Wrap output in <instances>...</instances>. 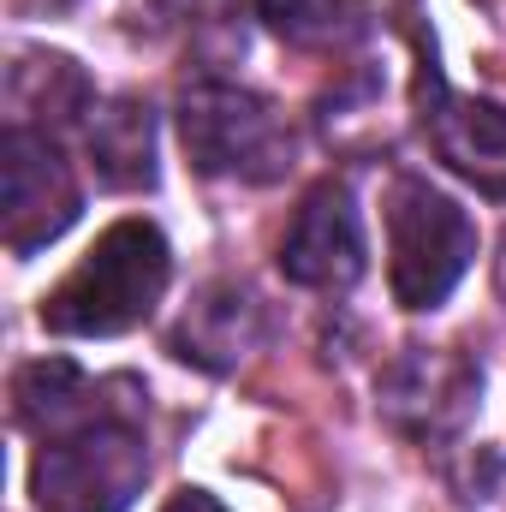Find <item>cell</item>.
<instances>
[{"mask_svg": "<svg viewBox=\"0 0 506 512\" xmlns=\"http://www.w3.org/2000/svg\"><path fill=\"white\" fill-rule=\"evenodd\" d=\"M173 280V251L161 227L149 221H114L84 262L42 298V322L72 340H114L131 334L167 292Z\"/></svg>", "mask_w": 506, "mask_h": 512, "instance_id": "obj_1", "label": "cell"}, {"mask_svg": "<svg viewBox=\"0 0 506 512\" xmlns=\"http://www.w3.org/2000/svg\"><path fill=\"white\" fill-rule=\"evenodd\" d=\"M387 280L405 310H435L477 256L471 215L429 179H393L387 191Z\"/></svg>", "mask_w": 506, "mask_h": 512, "instance_id": "obj_2", "label": "cell"}, {"mask_svg": "<svg viewBox=\"0 0 506 512\" xmlns=\"http://www.w3.org/2000/svg\"><path fill=\"white\" fill-rule=\"evenodd\" d=\"M149 477V453L120 417H90L54 435L36 459V507L42 512H126Z\"/></svg>", "mask_w": 506, "mask_h": 512, "instance_id": "obj_3", "label": "cell"}, {"mask_svg": "<svg viewBox=\"0 0 506 512\" xmlns=\"http://www.w3.org/2000/svg\"><path fill=\"white\" fill-rule=\"evenodd\" d=\"M179 137L197 161V173H215V179H280L286 155H292V131L286 120L251 96V90H233V84H197L185 102H179Z\"/></svg>", "mask_w": 506, "mask_h": 512, "instance_id": "obj_4", "label": "cell"}, {"mask_svg": "<svg viewBox=\"0 0 506 512\" xmlns=\"http://www.w3.org/2000/svg\"><path fill=\"white\" fill-rule=\"evenodd\" d=\"M0 209H6L12 256L54 245L78 221V179L42 131L30 126L6 131V143H0Z\"/></svg>", "mask_w": 506, "mask_h": 512, "instance_id": "obj_5", "label": "cell"}, {"mask_svg": "<svg viewBox=\"0 0 506 512\" xmlns=\"http://www.w3.org/2000/svg\"><path fill=\"white\" fill-rule=\"evenodd\" d=\"M280 274L298 286H316V292H346L364 274V215L340 179H322L298 203V215L280 239Z\"/></svg>", "mask_w": 506, "mask_h": 512, "instance_id": "obj_6", "label": "cell"}, {"mask_svg": "<svg viewBox=\"0 0 506 512\" xmlns=\"http://www.w3.org/2000/svg\"><path fill=\"white\" fill-rule=\"evenodd\" d=\"M429 137L459 179H471L483 197H506V108L453 96L429 114Z\"/></svg>", "mask_w": 506, "mask_h": 512, "instance_id": "obj_7", "label": "cell"}, {"mask_svg": "<svg viewBox=\"0 0 506 512\" xmlns=\"http://www.w3.org/2000/svg\"><path fill=\"white\" fill-rule=\"evenodd\" d=\"M90 155H96V173L114 185V191H143L155 185V120L143 102H108L96 120H90Z\"/></svg>", "mask_w": 506, "mask_h": 512, "instance_id": "obj_8", "label": "cell"}, {"mask_svg": "<svg viewBox=\"0 0 506 512\" xmlns=\"http://www.w3.org/2000/svg\"><path fill=\"white\" fill-rule=\"evenodd\" d=\"M256 340V298L239 286H215L179 328V358H197L203 370H227Z\"/></svg>", "mask_w": 506, "mask_h": 512, "instance_id": "obj_9", "label": "cell"}, {"mask_svg": "<svg viewBox=\"0 0 506 512\" xmlns=\"http://www.w3.org/2000/svg\"><path fill=\"white\" fill-rule=\"evenodd\" d=\"M358 0H262V18L286 42H340L358 24Z\"/></svg>", "mask_w": 506, "mask_h": 512, "instance_id": "obj_10", "label": "cell"}, {"mask_svg": "<svg viewBox=\"0 0 506 512\" xmlns=\"http://www.w3.org/2000/svg\"><path fill=\"white\" fill-rule=\"evenodd\" d=\"M167 512H227L215 495H203V489H185V495H173V507Z\"/></svg>", "mask_w": 506, "mask_h": 512, "instance_id": "obj_11", "label": "cell"}]
</instances>
